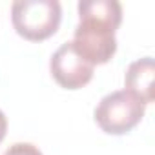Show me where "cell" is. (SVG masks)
Instances as JSON below:
<instances>
[{"label": "cell", "instance_id": "1", "mask_svg": "<svg viewBox=\"0 0 155 155\" xmlns=\"http://www.w3.org/2000/svg\"><path fill=\"white\" fill-rule=\"evenodd\" d=\"M79 24L73 33V48L93 68L106 64L117 51L115 31L122 22V6L117 0H81Z\"/></svg>", "mask_w": 155, "mask_h": 155}, {"label": "cell", "instance_id": "2", "mask_svg": "<svg viewBox=\"0 0 155 155\" xmlns=\"http://www.w3.org/2000/svg\"><path fill=\"white\" fill-rule=\"evenodd\" d=\"M62 20L58 0H15L11 22L15 31L31 42H40L57 33Z\"/></svg>", "mask_w": 155, "mask_h": 155}, {"label": "cell", "instance_id": "3", "mask_svg": "<svg viewBox=\"0 0 155 155\" xmlns=\"http://www.w3.org/2000/svg\"><path fill=\"white\" fill-rule=\"evenodd\" d=\"M146 104L126 90H117L101 99L95 108V122L104 133L124 135L131 131L144 117Z\"/></svg>", "mask_w": 155, "mask_h": 155}, {"label": "cell", "instance_id": "4", "mask_svg": "<svg viewBox=\"0 0 155 155\" xmlns=\"http://www.w3.org/2000/svg\"><path fill=\"white\" fill-rule=\"evenodd\" d=\"M49 71L64 90H81L93 79V66L75 51L71 42H64L51 55Z\"/></svg>", "mask_w": 155, "mask_h": 155}, {"label": "cell", "instance_id": "5", "mask_svg": "<svg viewBox=\"0 0 155 155\" xmlns=\"http://www.w3.org/2000/svg\"><path fill=\"white\" fill-rule=\"evenodd\" d=\"M153 75H155V62L151 57L139 58L131 62L124 75V90L137 97L142 104L153 102Z\"/></svg>", "mask_w": 155, "mask_h": 155}, {"label": "cell", "instance_id": "6", "mask_svg": "<svg viewBox=\"0 0 155 155\" xmlns=\"http://www.w3.org/2000/svg\"><path fill=\"white\" fill-rule=\"evenodd\" d=\"M4 155H44V153L31 142H15L4 151Z\"/></svg>", "mask_w": 155, "mask_h": 155}, {"label": "cell", "instance_id": "7", "mask_svg": "<svg viewBox=\"0 0 155 155\" xmlns=\"http://www.w3.org/2000/svg\"><path fill=\"white\" fill-rule=\"evenodd\" d=\"M6 131H8V119H6L4 111L0 110V142L4 140V137H6Z\"/></svg>", "mask_w": 155, "mask_h": 155}]
</instances>
